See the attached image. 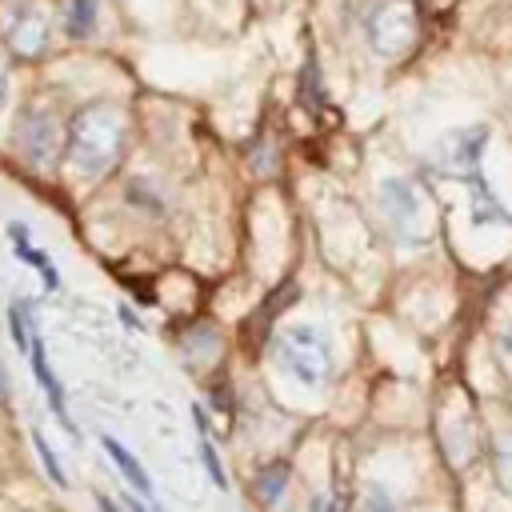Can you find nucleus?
<instances>
[{
	"label": "nucleus",
	"mask_w": 512,
	"mask_h": 512,
	"mask_svg": "<svg viewBox=\"0 0 512 512\" xmlns=\"http://www.w3.org/2000/svg\"><path fill=\"white\" fill-rule=\"evenodd\" d=\"M496 344H500V356H504V364H508V368H512V328H504V332H500V340H496Z\"/></svg>",
	"instance_id": "aec40b11"
},
{
	"label": "nucleus",
	"mask_w": 512,
	"mask_h": 512,
	"mask_svg": "<svg viewBox=\"0 0 512 512\" xmlns=\"http://www.w3.org/2000/svg\"><path fill=\"white\" fill-rule=\"evenodd\" d=\"M96 16H100L96 0H68L64 4V32L72 40H88L96 32Z\"/></svg>",
	"instance_id": "ddd939ff"
},
{
	"label": "nucleus",
	"mask_w": 512,
	"mask_h": 512,
	"mask_svg": "<svg viewBox=\"0 0 512 512\" xmlns=\"http://www.w3.org/2000/svg\"><path fill=\"white\" fill-rule=\"evenodd\" d=\"M28 364H32V376H36V384H40V392L48 396V404H52V416H56V424L68 432V436H76V424H72V416H68V404H64V388H60V380H56V372H52V364H48V356H44V340H40V332H32L28 336Z\"/></svg>",
	"instance_id": "6e6552de"
},
{
	"label": "nucleus",
	"mask_w": 512,
	"mask_h": 512,
	"mask_svg": "<svg viewBox=\"0 0 512 512\" xmlns=\"http://www.w3.org/2000/svg\"><path fill=\"white\" fill-rule=\"evenodd\" d=\"M20 156L32 164V168H52L64 152V128L52 112L44 108H24L20 120H16V132H12Z\"/></svg>",
	"instance_id": "39448f33"
},
{
	"label": "nucleus",
	"mask_w": 512,
	"mask_h": 512,
	"mask_svg": "<svg viewBox=\"0 0 512 512\" xmlns=\"http://www.w3.org/2000/svg\"><path fill=\"white\" fill-rule=\"evenodd\" d=\"M124 140H128L124 112L116 104H108V100H96V104H84L72 116L68 136H64V152H68V160H72V168L80 176L100 180L120 164Z\"/></svg>",
	"instance_id": "f257e3e1"
},
{
	"label": "nucleus",
	"mask_w": 512,
	"mask_h": 512,
	"mask_svg": "<svg viewBox=\"0 0 512 512\" xmlns=\"http://www.w3.org/2000/svg\"><path fill=\"white\" fill-rule=\"evenodd\" d=\"M120 316H124V324H128V328H132V332H140V328H144V324H140V320H136V316H132V308H120Z\"/></svg>",
	"instance_id": "412c9836"
},
{
	"label": "nucleus",
	"mask_w": 512,
	"mask_h": 512,
	"mask_svg": "<svg viewBox=\"0 0 512 512\" xmlns=\"http://www.w3.org/2000/svg\"><path fill=\"white\" fill-rule=\"evenodd\" d=\"M284 488H288V464H280V460H276V464H268V468H260V472H256L252 492H256V500H260L264 508L280 504Z\"/></svg>",
	"instance_id": "4468645a"
},
{
	"label": "nucleus",
	"mask_w": 512,
	"mask_h": 512,
	"mask_svg": "<svg viewBox=\"0 0 512 512\" xmlns=\"http://www.w3.org/2000/svg\"><path fill=\"white\" fill-rule=\"evenodd\" d=\"M492 468H496V484L512 496V440H508V444H500V448L492 452Z\"/></svg>",
	"instance_id": "f3484780"
},
{
	"label": "nucleus",
	"mask_w": 512,
	"mask_h": 512,
	"mask_svg": "<svg viewBox=\"0 0 512 512\" xmlns=\"http://www.w3.org/2000/svg\"><path fill=\"white\" fill-rule=\"evenodd\" d=\"M4 232H8V240H12V248H16V256H20L28 268H36V272H40L44 288H48V292H60V272H56V264L48 260V252H40V248L32 244V236H28V224L12 220Z\"/></svg>",
	"instance_id": "1a4fd4ad"
},
{
	"label": "nucleus",
	"mask_w": 512,
	"mask_h": 512,
	"mask_svg": "<svg viewBox=\"0 0 512 512\" xmlns=\"http://www.w3.org/2000/svg\"><path fill=\"white\" fill-rule=\"evenodd\" d=\"M100 448L108 452V460L120 468V476H124V480H128V484H132L140 496H152V480H148L144 464H140V460H136V456H132V452H128V448L116 440V436H108V432H104V436H100Z\"/></svg>",
	"instance_id": "9b49d317"
},
{
	"label": "nucleus",
	"mask_w": 512,
	"mask_h": 512,
	"mask_svg": "<svg viewBox=\"0 0 512 512\" xmlns=\"http://www.w3.org/2000/svg\"><path fill=\"white\" fill-rule=\"evenodd\" d=\"M484 144H488V128H484V124L452 128V132H444V136L432 144L428 164H432V172L444 176V180H464V184H472V180L480 176Z\"/></svg>",
	"instance_id": "20e7f679"
},
{
	"label": "nucleus",
	"mask_w": 512,
	"mask_h": 512,
	"mask_svg": "<svg viewBox=\"0 0 512 512\" xmlns=\"http://www.w3.org/2000/svg\"><path fill=\"white\" fill-rule=\"evenodd\" d=\"M4 44H8L16 56H24V60L44 56L48 44H52V20H48V12L36 8V4L12 8V12H8V24H4Z\"/></svg>",
	"instance_id": "0eeeda50"
},
{
	"label": "nucleus",
	"mask_w": 512,
	"mask_h": 512,
	"mask_svg": "<svg viewBox=\"0 0 512 512\" xmlns=\"http://www.w3.org/2000/svg\"><path fill=\"white\" fill-rule=\"evenodd\" d=\"M380 208H384V216H388V224H392V232L404 248L428 244L432 224H428V204H424V192L416 188V180L388 176L380 184Z\"/></svg>",
	"instance_id": "7ed1b4c3"
},
{
	"label": "nucleus",
	"mask_w": 512,
	"mask_h": 512,
	"mask_svg": "<svg viewBox=\"0 0 512 512\" xmlns=\"http://www.w3.org/2000/svg\"><path fill=\"white\" fill-rule=\"evenodd\" d=\"M96 504H100V512H116V504H112V500H108V496H104V492H100V496H96Z\"/></svg>",
	"instance_id": "4be33fe9"
},
{
	"label": "nucleus",
	"mask_w": 512,
	"mask_h": 512,
	"mask_svg": "<svg viewBox=\"0 0 512 512\" xmlns=\"http://www.w3.org/2000/svg\"><path fill=\"white\" fill-rule=\"evenodd\" d=\"M32 440H36V452H40V464H44V472H48V480L56 484V488H68V476H64V464H60V456H56V448L44 440V432H32Z\"/></svg>",
	"instance_id": "dca6fc26"
},
{
	"label": "nucleus",
	"mask_w": 512,
	"mask_h": 512,
	"mask_svg": "<svg viewBox=\"0 0 512 512\" xmlns=\"http://www.w3.org/2000/svg\"><path fill=\"white\" fill-rule=\"evenodd\" d=\"M192 420H196V436H200V464H204L208 480L224 492V488H228V476H224L220 452H216V444H212V436H208V424H204V408H200V404H192Z\"/></svg>",
	"instance_id": "f8f14e48"
},
{
	"label": "nucleus",
	"mask_w": 512,
	"mask_h": 512,
	"mask_svg": "<svg viewBox=\"0 0 512 512\" xmlns=\"http://www.w3.org/2000/svg\"><path fill=\"white\" fill-rule=\"evenodd\" d=\"M364 32H368V44H372L376 56H400V52H408L412 40H416V8H412V0H384L368 16Z\"/></svg>",
	"instance_id": "423d86ee"
},
{
	"label": "nucleus",
	"mask_w": 512,
	"mask_h": 512,
	"mask_svg": "<svg viewBox=\"0 0 512 512\" xmlns=\"http://www.w3.org/2000/svg\"><path fill=\"white\" fill-rule=\"evenodd\" d=\"M348 508V500L344 496H336V492H328V496H316L312 500V512H344Z\"/></svg>",
	"instance_id": "6ab92c4d"
},
{
	"label": "nucleus",
	"mask_w": 512,
	"mask_h": 512,
	"mask_svg": "<svg viewBox=\"0 0 512 512\" xmlns=\"http://www.w3.org/2000/svg\"><path fill=\"white\" fill-rule=\"evenodd\" d=\"M8 392V372H4V364H0V396Z\"/></svg>",
	"instance_id": "b1692460"
},
{
	"label": "nucleus",
	"mask_w": 512,
	"mask_h": 512,
	"mask_svg": "<svg viewBox=\"0 0 512 512\" xmlns=\"http://www.w3.org/2000/svg\"><path fill=\"white\" fill-rule=\"evenodd\" d=\"M472 192H468V212H472V224H508L512 228V212L496 200V192L484 184V176H476L472 184H468Z\"/></svg>",
	"instance_id": "9d476101"
},
{
	"label": "nucleus",
	"mask_w": 512,
	"mask_h": 512,
	"mask_svg": "<svg viewBox=\"0 0 512 512\" xmlns=\"http://www.w3.org/2000/svg\"><path fill=\"white\" fill-rule=\"evenodd\" d=\"M32 304L28 300H12L8 304V336H12V344H16V352H28V336H32Z\"/></svg>",
	"instance_id": "2eb2a0df"
},
{
	"label": "nucleus",
	"mask_w": 512,
	"mask_h": 512,
	"mask_svg": "<svg viewBox=\"0 0 512 512\" xmlns=\"http://www.w3.org/2000/svg\"><path fill=\"white\" fill-rule=\"evenodd\" d=\"M364 512H396L392 492H388L384 484H372V488H368V508H364Z\"/></svg>",
	"instance_id": "a211bd4d"
},
{
	"label": "nucleus",
	"mask_w": 512,
	"mask_h": 512,
	"mask_svg": "<svg viewBox=\"0 0 512 512\" xmlns=\"http://www.w3.org/2000/svg\"><path fill=\"white\" fill-rule=\"evenodd\" d=\"M4 100H8V76L0 72V104H4Z\"/></svg>",
	"instance_id": "5701e85b"
},
{
	"label": "nucleus",
	"mask_w": 512,
	"mask_h": 512,
	"mask_svg": "<svg viewBox=\"0 0 512 512\" xmlns=\"http://www.w3.org/2000/svg\"><path fill=\"white\" fill-rule=\"evenodd\" d=\"M272 356L296 384L324 388L332 380V344L316 324H284L272 336Z\"/></svg>",
	"instance_id": "f03ea898"
}]
</instances>
